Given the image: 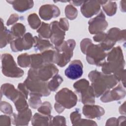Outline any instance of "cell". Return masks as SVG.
Listing matches in <instances>:
<instances>
[{
	"label": "cell",
	"instance_id": "cell-1",
	"mask_svg": "<svg viewBox=\"0 0 126 126\" xmlns=\"http://www.w3.org/2000/svg\"><path fill=\"white\" fill-rule=\"evenodd\" d=\"M1 62L2 72L4 75L12 77H19L23 75V70L17 66L13 57L10 54H3Z\"/></svg>",
	"mask_w": 126,
	"mask_h": 126
},
{
	"label": "cell",
	"instance_id": "cell-2",
	"mask_svg": "<svg viewBox=\"0 0 126 126\" xmlns=\"http://www.w3.org/2000/svg\"><path fill=\"white\" fill-rule=\"evenodd\" d=\"M75 45V42L73 40H68L65 41L63 45H60L59 48H57L58 55L56 59L60 57L61 60L58 63V65L60 66L65 65L67 63L73 54V50Z\"/></svg>",
	"mask_w": 126,
	"mask_h": 126
},
{
	"label": "cell",
	"instance_id": "cell-3",
	"mask_svg": "<svg viewBox=\"0 0 126 126\" xmlns=\"http://www.w3.org/2000/svg\"><path fill=\"white\" fill-rule=\"evenodd\" d=\"M92 43L89 45L88 50H86V52H87L86 59L89 63L98 65V63H102L101 61L104 60L106 54L99 45H94Z\"/></svg>",
	"mask_w": 126,
	"mask_h": 126
},
{
	"label": "cell",
	"instance_id": "cell-4",
	"mask_svg": "<svg viewBox=\"0 0 126 126\" xmlns=\"http://www.w3.org/2000/svg\"><path fill=\"white\" fill-rule=\"evenodd\" d=\"M56 101L63 107L70 108L76 104L77 96L71 91L68 89H63L59 92L55 96Z\"/></svg>",
	"mask_w": 126,
	"mask_h": 126
},
{
	"label": "cell",
	"instance_id": "cell-5",
	"mask_svg": "<svg viewBox=\"0 0 126 126\" xmlns=\"http://www.w3.org/2000/svg\"><path fill=\"white\" fill-rule=\"evenodd\" d=\"M83 73V64L80 60H77L72 61L64 71L65 76L72 80L80 78Z\"/></svg>",
	"mask_w": 126,
	"mask_h": 126
},
{
	"label": "cell",
	"instance_id": "cell-6",
	"mask_svg": "<svg viewBox=\"0 0 126 126\" xmlns=\"http://www.w3.org/2000/svg\"><path fill=\"white\" fill-rule=\"evenodd\" d=\"M82 13L86 17H90L100 10L99 1H85L82 6Z\"/></svg>",
	"mask_w": 126,
	"mask_h": 126
},
{
	"label": "cell",
	"instance_id": "cell-7",
	"mask_svg": "<svg viewBox=\"0 0 126 126\" xmlns=\"http://www.w3.org/2000/svg\"><path fill=\"white\" fill-rule=\"evenodd\" d=\"M48 12H39L40 17L45 20H49L53 17H57L60 14V10L58 7L53 5H44Z\"/></svg>",
	"mask_w": 126,
	"mask_h": 126
},
{
	"label": "cell",
	"instance_id": "cell-8",
	"mask_svg": "<svg viewBox=\"0 0 126 126\" xmlns=\"http://www.w3.org/2000/svg\"><path fill=\"white\" fill-rule=\"evenodd\" d=\"M8 2L13 4L14 8L21 12L25 11L31 8L33 5V1L30 0H18V1H7Z\"/></svg>",
	"mask_w": 126,
	"mask_h": 126
},
{
	"label": "cell",
	"instance_id": "cell-9",
	"mask_svg": "<svg viewBox=\"0 0 126 126\" xmlns=\"http://www.w3.org/2000/svg\"><path fill=\"white\" fill-rule=\"evenodd\" d=\"M62 81L63 79L61 76L60 75H56L53 78V80L49 82L48 84L49 88L52 91H55Z\"/></svg>",
	"mask_w": 126,
	"mask_h": 126
},
{
	"label": "cell",
	"instance_id": "cell-10",
	"mask_svg": "<svg viewBox=\"0 0 126 126\" xmlns=\"http://www.w3.org/2000/svg\"><path fill=\"white\" fill-rule=\"evenodd\" d=\"M108 2L107 5L103 6V8L108 15L111 16L116 12V4L115 2L113 1H108Z\"/></svg>",
	"mask_w": 126,
	"mask_h": 126
}]
</instances>
